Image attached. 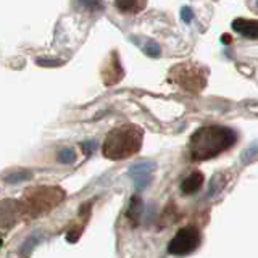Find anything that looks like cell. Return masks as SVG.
Masks as SVG:
<instances>
[{
    "label": "cell",
    "mask_w": 258,
    "mask_h": 258,
    "mask_svg": "<svg viewBox=\"0 0 258 258\" xmlns=\"http://www.w3.org/2000/svg\"><path fill=\"white\" fill-rule=\"evenodd\" d=\"M115 5L123 13L136 15L144 10L145 5H147V0H115Z\"/></svg>",
    "instance_id": "ba28073f"
},
{
    "label": "cell",
    "mask_w": 258,
    "mask_h": 258,
    "mask_svg": "<svg viewBox=\"0 0 258 258\" xmlns=\"http://www.w3.org/2000/svg\"><path fill=\"white\" fill-rule=\"evenodd\" d=\"M169 79L189 92H200L207 84V71L196 63H179L169 73Z\"/></svg>",
    "instance_id": "3957f363"
},
{
    "label": "cell",
    "mask_w": 258,
    "mask_h": 258,
    "mask_svg": "<svg viewBox=\"0 0 258 258\" xmlns=\"http://www.w3.org/2000/svg\"><path fill=\"white\" fill-rule=\"evenodd\" d=\"M157 168V163L152 160H144V161H139V163L133 165L131 168H129V174H131L133 177L136 176H150L152 171H155Z\"/></svg>",
    "instance_id": "9c48e42d"
},
{
    "label": "cell",
    "mask_w": 258,
    "mask_h": 258,
    "mask_svg": "<svg viewBox=\"0 0 258 258\" xmlns=\"http://www.w3.org/2000/svg\"><path fill=\"white\" fill-rule=\"evenodd\" d=\"M144 133L136 124H123L111 129L103 142V155L110 160H126L141 150Z\"/></svg>",
    "instance_id": "7a4b0ae2"
},
{
    "label": "cell",
    "mask_w": 258,
    "mask_h": 258,
    "mask_svg": "<svg viewBox=\"0 0 258 258\" xmlns=\"http://www.w3.org/2000/svg\"><path fill=\"white\" fill-rule=\"evenodd\" d=\"M26 199L29 200L31 210H34V215L48 212V208L55 207L58 202L63 199V192L60 189L53 187H42V189H34L29 194L26 192Z\"/></svg>",
    "instance_id": "5b68a950"
},
{
    "label": "cell",
    "mask_w": 258,
    "mask_h": 258,
    "mask_svg": "<svg viewBox=\"0 0 258 258\" xmlns=\"http://www.w3.org/2000/svg\"><path fill=\"white\" fill-rule=\"evenodd\" d=\"M256 158V144H252V147L242 153V163H248Z\"/></svg>",
    "instance_id": "4fadbf2b"
},
{
    "label": "cell",
    "mask_w": 258,
    "mask_h": 258,
    "mask_svg": "<svg viewBox=\"0 0 258 258\" xmlns=\"http://www.w3.org/2000/svg\"><path fill=\"white\" fill-rule=\"evenodd\" d=\"M204 179H205V177H204V174H202L200 171H194V173H190V174L182 181V184H181L182 192H184V194H187V196L199 192L200 187H202V184H204Z\"/></svg>",
    "instance_id": "52a82bcc"
},
{
    "label": "cell",
    "mask_w": 258,
    "mask_h": 258,
    "mask_svg": "<svg viewBox=\"0 0 258 258\" xmlns=\"http://www.w3.org/2000/svg\"><path fill=\"white\" fill-rule=\"evenodd\" d=\"M237 141L236 131L224 126H205L192 134L189 152L192 160H210L231 149Z\"/></svg>",
    "instance_id": "6da1fadb"
},
{
    "label": "cell",
    "mask_w": 258,
    "mask_h": 258,
    "mask_svg": "<svg viewBox=\"0 0 258 258\" xmlns=\"http://www.w3.org/2000/svg\"><path fill=\"white\" fill-rule=\"evenodd\" d=\"M144 215V204L141 197L134 196L131 199V202H129V210H127V218L131 220L134 224H137L141 221V216Z\"/></svg>",
    "instance_id": "30bf717a"
},
{
    "label": "cell",
    "mask_w": 258,
    "mask_h": 258,
    "mask_svg": "<svg viewBox=\"0 0 258 258\" xmlns=\"http://www.w3.org/2000/svg\"><path fill=\"white\" fill-rule=\"evenodd\" d=\"M21 204L20 202H13V200H5L0 202V228H10V226L16 224L18 221V216L23 213Z\"/></svg>",
    "instance_id": "8992f818"
},
{
    "label": "cell",
    "mask_w": 258,
    "mask_h": 258,
    "mask_svg": "<svg viewBox=\"0 0 258 258\" xmlns=\"http://www.w3.org/2000/svg\"><path fill=\"white\" fill-rule=\"evenodd\" d=\"M150 176H136L134 177V182H136V189L137 190H142V189H145L147 185L150 184Z\"/></svg>",
    "instance_id": "5bb4252c"
},
{
    "label": "cell",
    "mask_w": 258,
    "mask_h": 258,
    "mask_svg": "<svg viewBox=\"0 0 258 258\" xmlns=\"http://www.w3.org/2000/svg\"><path fill=\"white\" fill-rule=\"evenodd\" d=\"M31 177V174L29 173H13V174H10V176H7L5 177V181L8 182V184H16V182H21V181H26V179H29Z\"/></svg>",
    "instance_id": "7c38bea8"
},
{
    "label": "cell",
    "mask_w": 258,
    "mask_h": 258,
    "mask_svg": "<svg viewBox=\"0 0 258 258\" xmlns=\"http://www.w3.org/2000/svg\"><path fill=\"white\" fill-rule=\"evenodd\" d=\"M200 232L194 226H185L176 232L173 240L168 244V252L176 256H184L192 253L194 250H197L200 245Z\"/></svg>",
    "instance_id": "277c9868"
},
{
    "label": "cell",
    "mask_w": 258,
    "mask_h": 258,
    "mask_svg": "<svg viewBox=\"0 0 258 258\" xmlns=\"http://www.w3.org/2000/svg\"><path fill=\"white\" fill-rule=\"evenodd\" d=\"M56 158H58L60 163H75L76 161V153L73 149H61L58 152V155H56Z\"/></svg>",
    "instance_id": "8fae6325"
},
{
    "label": "cell",
    "mask_w": 258,
    "mask_h": 258,
    "mask_svg": "<svg viewBox=\"0 0 258 258\" xmlns=\"http://www.w3.org/2000/svg\"><path fill=\"white\" fill-rule=\"evenodd\" d=\"M0 245H2V239H0Z\"/></svg>",
    "instance_id": "9a60e30c"
}]
</instances>
